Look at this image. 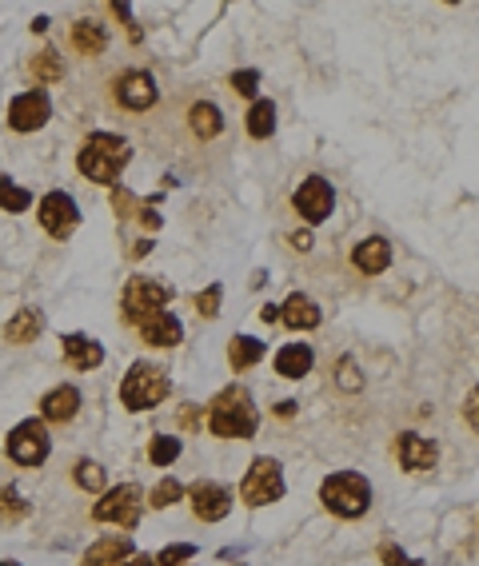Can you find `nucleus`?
<instances>
[{"instance_id": "nucleus-1", "label": "nucleus", "mask_w": 479, "mask_h": 566, "mask_svg": "<svg viewBox=\"0 0 479 566\" xmlns=\"http://www.w3.org/2000/svg\"><path fill=\"white\" fill-rule=\"evenodd\" d=\"M259 427V411L252 407V391L232 383V387L216 391V399L208 403V431L216 439H252Z\"/></svg>"}, {"instance_id": "nucleus-2", "label": "nucleus", "mask_w": 479, "mask_h": 566, "mask_svg": "<svg viewBox=\"0 0 479 566\" xmlns=\"http://www.w3.org/2000/svg\"><path fill=\"white\" fill-rule=\"evenodd\" d=\"M128 160H132V148H128L124 136L93 132V136L84 140V148H80L76 168H80V176H88L93 184L112 188L116 180H120V171L128 168Z\"/></svg>"}, {"instance_id": "nucleus-3", "label": "nucleus", "mask_w": 479, "mask_h": 566, "mask_svg": "<svg viewBox=\"0 0 479 566\" xmlns=\"http://www.w3.org/2000/svg\"><path fill=\"white\" fill-rule=\"evenodd\" d=\"M319 503L336 519H364L372 511V483L359 471H336L319 483Z\"/></svg>"}, {"instance_id": "nucleus-4", "label": "nucleus", "mask_w": 479, "mask_h": 566, "mask_svg": "<svg viewBox=\"0 0 479 566\" xmlns=\"http://www.w3.org/2000/svg\"><path fill=\"white\" fill-rule=\"evenodd\" d=\"M168 391H172V379H168L164 367H156V363H132L124 383H120V403L128 411H152L156 403L168 399Z\"/></svg>"}, {"instance_id": "nucleus-5", "label": "nucleus", "mask_w": 479, "mask_h": 566, "mask_svg": "<svg viewBox=\"0 0 479 566\" xmlns=\"http://www.w3.org/2000/svg\"><path fill=\"white\" fill-rule=\"evenodd\" d=\"M240 499H244V507H272V503L284 499V467L272 454L252 459L244 483H240Z\"/></svg>"}, {"instance_id": "nucleus-6", "label": "nucleus", "mask_w": 479, "mask_h": 566, "mask_svg": "<svg viewBox=\"0 0 479 566\" xmlns=\"http://www.w3.org/2000/svg\"><path fill=\"white\" fill-rule=\"evenodd\" d=\"M140 511H144V491H140L136 483H120V487L100 494V503L93 507V519L132 531L136 522H140Z\"/></svg>"}, {"instance_id": "nucleus-7", "label": "nucleus", "mask_w": 479, "mask_h": 566, "mask_svg": "<svg viewBox=\"0 0 479 566\" xmlns=\"http://www.w3.org/2000/svg\"><path fill=\"white\" fill-rule=\"evenodd\" d=\"M172 299V288H164V283L156 279H144V276H132L124 283V296H120V311H124L128 323H144L148 316H156V311H164V303Z\"/></svg>"}, {"instance_id": "nucleus-8", "label": "nucleus", "mask_w": 479, "mask_h": 566, "mask_svg": "<svg viewBox=\"0 0 479 566\" xmlns=\"http://www.w3.org/2000/svg\"><path fill=\"white\" fill-rule=\"evenodd\" d=\"M5 451H8V459H13L16 467H40V463L48 459V451H53L44 419H24V423H16V427L8 431Z\"/></svg>"}, {"instance_id": "nucleus-9", "label": "nucleus", "mask_w": 479, "mask_h": 566, "mask_svg": "<svg viewBox=\"0 0 479 566\" xmlns=\"http://www.w3.org/2000/svg\"><path fill=\"white\" fill-rule=\"evenodd\" d=\"M40 228H44L48 236H56V239H68L80 228L76 200L68 196V191H48V196L40 200Z\"/></svg>"}, {"instance_id": "nucleus-10", "label": "nucleus", "mask_w": 479, "mask_h": 566, "mask_svg": "<svg viewBox=\"0 0 479 566\" xmlns=\"http://www.w3.org/2000/svg\"><path fill=\"white\" fill-rule=\"evenodd\" d=\"M292 208L308 220V224H324V220L332 216V208H336V191H332V184H327L324 176H308L304 184L296 188Z\"/></svg>"}, {"instance_id": "nucleus-11", "label": "nucleus", "mask_w": 479, "mask_h": 566, "mask_svg": "<svg viewBox=\"0 0 479 566\" xmlns=\"http://www.w3.org/2000/svg\"><path fill=\"white\" fill-rule=\"evenodd\" d=\"M48 116H53V100H48L44 88L20 93L13 104H8V128H13V132H36V128L48 124Z\"/></svg>"}, {"instance_id": "nucleus-12", "label": "nucleus", "mask_w": 479, "mask_h": 566, "mask_svg": "<svg viewBox=\"0 0 479 566\" xmlns=\"http://www.w3.org/2000/svg\"><path fill=\"white\" fill-rule=\"evenodd\" d=\"M184 494H188V503H192V514L200 522H220V519H228V511H232V491L220 487V483L200 479L196 487L184 491Z\"/></svg>"}, {"instance_id": "nucleus-13", "label": "nucleus", "mask_w": 479, "mask_h": 566, "mask_svg": "<svg viewBox=\"0 0 479 566\" xmlns=\"http://www.w3.org/2000/svg\"><path fill=\"white\" fill-rule=\"evenodd\" d=\"M160 100V88H156V80L148 76V73H124L116 80V104L120 108H128V112H148Z\"/></svg>"}, {"instance_id": "nucleus-14", "label": "nucleus", "mask_w": 479, "mask_h": 566, "mask_svg": "<svg viewBox=\"0 0 479 566\" xmlns=\"http://www.w3.org/2000/svg\"><path fill=\"white\" fill-rule=\"evenodd\" d=\"M396 459H399V467L404 471L424 474V471H435L439 451H435L432 439H424V434H415V431H404L396 439Z\"/></svg>"}, {"instance_id": "nucleus-15", "label": "nucleus", "mask_w": 479, "mask_h": 566, "mask_svg": "<svg viewBox=\"0 0 479 566\" xmlns=\"http://www.w3.org/2000/svg\"><path fill=\"white\" fill-rule=\"evenodd\" d=\"M352 264H356V271H364V276H379V271H387V264H392V244H387L384 236L359 239L352 248Z\"/></svg>"}, {"instance_id": "nucleus-16", "label": "nucleus", "mask_w": 479, "mask_h": 566, "mask_svg": "<svg viewBox=\"0 0 479 566\" xmlns=\"http://www.w3.org/2000/svg\"><path fill=\"white\" fill-rule=\"evenodd\" d=\"M140 339L152 343V347H176V343L184 339V323H180L172 311H156V316H148L140 323Z\"/></svg>"}, {"instance_id": "nucleus-17", "label": "nucleus", "mask_w": 479, "mask_h": 566, "mask_svg": "<svg viewBox=\"0 0 479 566\" xmlns=\"http://www.w3.org/2000/svg\"><path fill=\"white\" fill-rule=\"evenodd\" d=\"M319 303L316 299H308L304 291H296V296H288L284 299V307H279V323L284 327H292V331H312L319 327Z\"/></svg>"}, {"instance_id": "nucleus-18", "label": "nucleus", "mask_w": 479, "mask_h": 566, "mask_svg": "<svg viewBox=\"0 0 479 566\" xmlns=\"http://www.w3.org/2000/svg\"><path fill=\"white\" fill-rule=\"evenodd\" d=\"M76 411H80V391L73 383H60V387H53L40 399V415L48 423H68V419H76Z\"/></svg>"}, {"instance_id": "nucleus-19", "label": "nucleus", "mask_w": 479, "mask_h": 566, "mask_svg": "<svg viewBox=\"0 0 479 566\" xmlns=\"http://www.w3.org/2000/svg\"><path fill=\"white\" fill-rule=\"evenodd\" d=\"M128 554H132V539L128 534H108V539L93 542V547L80 554V566H116Z\"/></svg>"}, {"instance_id": "nucleus-20", "label": "nucleus", "mask_w": 479, "mask_h": 566, "mask_svg": "<svg viewBox=\"0 0 479 566\" xmlns=\"http://www.w3.org/2000/svg\"><path fill=\"white\" fill-rule=\"evenodd\" d=\"M60 343H64V363L73 371H93V367L104 363V347H100L96 339H88V336H64Z\"/></svg>"}, {"instance_id": "nucleus-21", "label": "nucleus", "mask_w": 479, "mask_h": 566, "mask_svg": "<svg viewBox=\"0 0 479 566\" xmlns=\"http://www.w3.org/2000/svg\"><path fill=\"white\" fill-rule=\"evenodd\" d=\"M312 347L308 343H288V347H279L276 351V376H284V379H304L308 371H312Z\"/></svg>"}, {"instance_id": "nucleus-22", "label": "nucleus", "mask_w": 479, "mask_h": 566, "mask_svg": "<svg viewBox=\"0 0 479 566\" xmlns=\"http://www.w3.org/2000/svg\"><path fill=\"white\" fill-rule=\"evenodd\" d=\"M40 331H44V316H40L36 307H20L13 319L5 323V343H13V347H24V343H33Z\"/></svg>"}, {"instance_id": "nucleus-23", "label": "nucleus", "mask_w": 479, "mask_h": 566, "mask_svg": "<svg viewBox=\"0 0 479 566\" xmlns=\"http://www.w3.org/2000/svg\"><path fill=\"white\" fill-rule=\"evenodd\" d=\"M73 48L80 56H100L108 48V28L100 20H76L73 24Z\"/></svg>"}, {"instance_id": "nucleus-24", "label": "nucleus", "mask_w": 479, "mask_h": 566, "mask_svg": "<svg viewBox=\"0 0 479 566\" xmlns=\"http://www.w3.org/2000/svg\"><path fill=\"white\" fill-rule=\"evenodd\" d=\"M188 124H192V132L200 140H216L224 132V112H220L212 100H196L192 112H188Z\"/></svg>"}, {"instance_id": "nucleus-25", "label": "nucleus", "mask_w": 479, "mask_h": 566, "mask_svg": "<svg viewBox=\"0 0 479 566\" xmlns=\"http://www.w3.org/2000/svg\"><path fill=\"white\" fill-rule=\"evenodd\" d=\"M264 351L268 347L256 336H232V343H228V363H232V371H248L264 359Z\"/></svg>"}, {"instance_id": "nucleus-26", "label": "nucleus", "mask_w": 479, "mask_h": 566, "mask_svg": "<svg viewBox=\"0 0 479 566\" xmlns=\"http://www.w3.org/2000/svg\"><path fill=\"white\" fill-rule=\"evenodd\" d=\"M272 132H276V104L272 100H256V104L248 108V136L268 140Z\"/></svg>"}, {"instance_id": "nucleus-27", "label": "nucleus", "mask_w": 479, "mask_h": 566, "mask_svg": "<svg viewBox=\"0 0 479 566\" xmlns=\"http://www.w3.org/2000/svg\"><path fill=\"white\" fill-rule=\"evenodd\" d=\"M73 483H76L80 491L104 494V487H108V474H104V467H100L96 459H76V463H73Z\"/></svg>"}, {"instance_id": "nucleus-28", "label": "nucleus", "mask_w": 479, "mask_h": 566, "mask_svg": "<svg viewBox=\"0 0 479 566\" xmlns=\"http://www.w3.org/2000/svg\"><path fill=\"white\" fill-rule=\"evenodd\" d=\"M28 68H33V80H36V84H56V80L64 76V60H60L56 48H40Z\"/></svg>"}, {"instance_id": "nucleus-29", "label": "nucleus", "mask_w": 479, "mask_h": 566, "mask_svg": "<svg viewBox=\"0 0 479 566\" xmlns=\"http://www.w3.org/2000/svg\"><path fill=\"white\" fill-rule=\"evenodd\" d=\"M180 451H184V443L176 439V434H152V443H148V459H152V467H172L180 459Z\"/></svg>"}, {"instance_id": "nucleus-30", "label": "nucleus", "mask_w": 479, "mask_h": 566, "mask_svg": "<svg viewBox=\"0 0 479 566\" xmlns=\"http://www.w3.org/2000/svg\"><path fill=\"white\" fill-rule=\"evenodd\" d=\"M180 499H184V483L168 474V479H160L156 487H152V494H148V507H152V511H168Z\"/></svg>"}, {"instance_id": "nucleus-31", "label": "nucleus", "mask_w": 479, "mask_h": 566, "mask_svg": "<svg viewBox=\"0 0 479 566\" xmlns=\"http://www.w3.org/2000/svg\"><path fill=\"white\" fill-rule=\"evenodd\" d=\"M148 204L140 196H132L124 184H112V216L120 220H140V211H144Z\"/></svg>"}, {"instance_id": "nucleus-32", "label": "nucleus", "mask_w": 479, "mask_h": 566, "mask_svg": "<svg viewBox=\"0 0 479 566\" xmlns=\"http://www.w3.org/2000/svg\"><path fill=\"white\" fill-rule=\"evenodd\" d=\"M28 519V503L16 487H0V522H20Z\"/></svg>"}, {"instance_id": "nucleus-33", "label": "nucleus", "mask_w": 479, "mask_h": 566, "mask_svg": "<svg viewBox=\"0 0 479 566\" xmlns=\"http://www.w3.org/2000/svg\"><path fill=\"white\" fill-rule=\"evenodd\" d=\"M28 204H33L28 188H20V184H13L8 176H0V208H5V211H24Z\"/></svg>"}, {"instance_id": "nucleus-34", "label": "nucleus", "mask_w": 479, "mask_h": 566, "mask_svg": "<svg viewBox=\"0 0 479 566\" xmlns=\"http://www.w3.org/2000/svg\"><path fill=\"white\" fill-rule=\"evenodd\" d=\"M192 559H196L192 542H172V547H164L160 554H152L156 566H184V562H192Z\"/></svg>"}, {"instance_id": "nucleus-35", "label": "nucleus", "mask_w": 479, "mask_h": 566, "mask_svg": "<svg viewBox=\"0 0 479 566\" xmlns=\"http://www.w3.org/2000/svg\"><path fill=\"white\" fill-rule=\"evenodd\" d=\"M220 299H224V288H220V283H212V288H204L196 296V311L204 319H216L220 316Z\"/></svg>"}, {"instance_id": "nucleus-36", "label": "nucleus", "mask_w": 479, "mask_h": 566, "mask_svg": "<svg viewBox=\"0 0 479 566\" xmlns=\"http://www.w3.org/2000/svg\"><path fill=\"white\" fill-rule=\"evenodd\" d=\"M228 84H232L236 96H248V100H252L256 88H259V73H256V68H244V73H232V80H228Z\"/></svg>"}, {"instance_id": "nucleus-37", "label": "nucleus", "mask_w": 479, "mask_h": 566, "mask_svg": "<svg viewBox=\"0 0 479 566\" xmlns=\"http://www.w3.org/2000/svg\"><path fill=\"white\" fill-rule=\"evenodd\" d=\"M379 562H384V566H424V562L407 559V554L399 551L396 542H384V547H379Z\"/></svg>"}, {"instance_id": "nucleus-38", "label": "nucleus", "mask_w": 479, "mask_h": 566, "mask_svg": "<svg viewBox=\"0 0 479 566\" xmlns=\"http://www.w3.org/2000/svg\"><path fill=\"white\" fill-rule=\"evenodd\" d=\"M339 387H344V391L364 387V379H359V371H356V359H339Z\"/></svg>"}, {"instance_id": "nucleus-39", "label": "nucleus", "mask_w": 479, "mask_h": 566, "mask_svg": "<svg viewBox=\"0 0 479 566\" xmlns=\"http://www.w3.org/2000/svg\"><path fill=\"white\" fill-rule=\"evenodd\" d=\"M112 13L124 20V28H128V40H132V44H140V28H136V20H132V8L124 5V0H112Z\"/></svg>"}, {"instance_id": "nucleus-40", "label": "nucleus", "mask_w": 479, "mask_h": 566, "mask_svg": "<svg viewBox=\"0 0 479 566\" xmlns=\"http://www.w3.org/2000/svg\"><path fill=\"white\" fill-rule=\"evenodd\" d=\"M180 427H184V431L200 427V407H196V403H184V411H180Z\"/></svg>"}, {"instance_id": "nucleus-41", "label": "nucleus", "mask_w": 479, "mask_h": 566, "mask_svg": "<svg viewBox=\"0 0 479 566\" xmlns=\"http://www.w3.org/2000/svg\"><path fill=\"white\" fill-rule=\"evenodd\" d=\"M475 407H479V395H475V391H467V403H464V419H467V427H472V431L479 427V411H475Z\"/></svg>"}, {"instance_id": "nucleus-42", "label": "nucleus", "mask_w": 479, "mask_h": 566, "mask_svg": "<svg viewBox=\"0 0 479 566\" xmlns=\"http://www.w3.org/2000/svg\"><path fill=\"white\" fill-rule=\"evenodd\" d=\"M116 566H156L152 554H128V559H120Z\"/></svg>"}, {"instance_id": "nucleus-43", "label": "nucleus", "mask_w": 479, "mask_h": 566, "mask_svg": "<svg viewBox=\"0 0 479 566\" xmlns=\"http://www.w3.org/2000/svg\"><path fill=\"white\" fill-rule=\"evenodd\" d=\"M156 244H152V239H136V244H132V251H128V256H132V259H144L148 256V251H152Z\"/></svg>"}, {"instance_id": "nucleus-44", "label": "nucleus", "mask_w": 479, "mask_h": 566, "mask_svg": "<svg viewBox=\"0 0 479 566\" xmlns=\"http://www.w3.org/2000/svg\"><path fill=\"white\" fill-rule=\"evenodd\" d=\"M296 407H299L296 399H284V403H276V415H279V419H292V415H296Z\"/></svg>"}, {"instance_id": "nucleus-45", "label": "nucleus", "mask_w": 479, "mask_h": 566, "mask_svg": "<svg viewBox=\"0 0 479 566\" xmlns=\"http://www.w3.org/2000/svg\"><path fill=\"white\" fill-rule=\"evenodd\" d=\"M140 224H144L148 231H156V228H160V216H156L152 208H144V211H140Z\"/></svg>"}, {"instance_id": "nucleus-46", "label": "nucleus", "mask_w": 479, "mask_h": 566, "mask_svg": "<svg viewBox=\"0 0 479 566\" xmlns=\"http://www.w3.org/2000/svg\"><path fill=\"white\" fill-rule=\"evenodd\" d=\"M292 248H296V251H308V248H312V231H296V236H292Z\"/></svg>"}, {"instance_id": "nucleus-47", "label": "nucleus", "mask_w": 479, "mask_h": 566, "mask_svg": "<svg viewBox=\"0 0 479 566\" xmlns=\"http://www.w3.org/2000/svg\"><path fill=\"white\" fill-rule=\"evenodd\" d=\"M259 319H264V323H279V307H276V303H264V307H259Z\"/></svg>"}, {"instance_id": "nucleus-48", "label": "nucleus", "mask_w": 479, "mask_h": 566, "mask_svg": "<svg viewBox=\"0 0 479 566\" xmlns=\"http://www.w3.org/2000/svg\"><path fill=\"white\" fill-rule=\"evenodd\" d=\"M33 33H48V16H36L33 20Z\"/></svg>"}, {"instance_id": "nucleus-49", "label": "nucleus", "mask_w": 479, "mask_h": 566, "mask_svg": "<svg viewBox=\"0 0 479 566\" xmlns=\"http://www.w3.org/2000/svg\"><path fill=\"white\" fill-rule=\"evenodd\" d=\"M0 566H20V562H13V559H0Z\"/></svg>"}]
</instances>
